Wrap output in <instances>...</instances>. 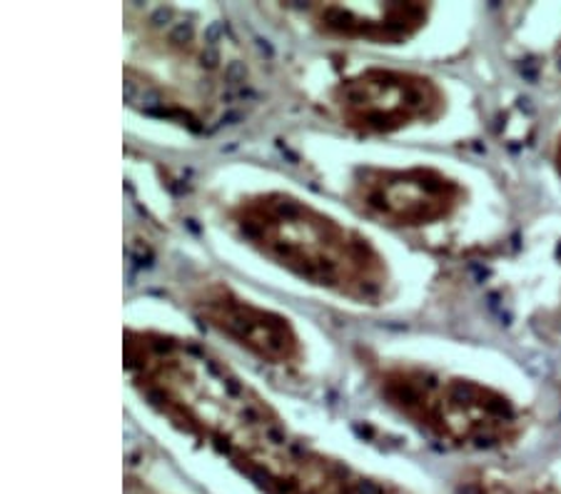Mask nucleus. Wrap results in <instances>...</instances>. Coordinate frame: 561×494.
<instances>
[{
	"instance_id": "f03ea898",
	"label": "nucleus",
	"mask_w": 561,
	"mask_h": 494,
	"mask_svg": "<svg viewBox=\"0 0 561 494\" xmlns=\"http://www.w3.org/2000/svg\"><path fill=\"white\" fill-rule=\"evenodd\" d=\"M379 402L430 443L459 452H494L519 443L527 420L492 384L407 359H367Z\"/></svg>"
},
{
	"instance_id": "423d86ee",
	"label": "nucleus",
	"mask_w": 561,
	"mask_h": 494,
	"mask_svg": "<svg viewBox=\"0 0 561 494\" xmlns=\"http://www.w3.org/2000/svg\"><path fill=\"white\" fill-rule=\"evenodd\" d=\"M430 3H310L300 13L330 41L404 45L427 28Z\"/></svg>"
},
{
	"instance_id": "6e6552de",
	"label": "nucleus",
	"mask_w": 561,
	"mask_h": 494,
	"mask_svg": "<svg viewBox=\"0 0 561 494\" xmlns=\"http://www.w3.org/2000/svg\"><path fill=\"white\" fill-rule=\"evenodd\" d=\"M551 160H554V168H557V173L561 177V133H559L557 142H554V156H551Z\"/></svg>"
},
{
	"instance_id": "7ed1b4c3",
	"label": "nucleus",
	"mask_w": 561,
	"mask_h": 494,
	"mask_svg": "<svg viewBox=\"0 0 561 494\" xmlns=\"http://www.w3.org/2000/svg\"><path fill=\"white\" fill-rule=\"evenodd\" d=\"M330 111L357 138H387L447 115V90L427 73L373 66L337 80L328 93Z\"/></svg>"
},
{
	"instance_id": "20e7f679",
	"label": "nucleus",
	"mask_w": 561,
	"mask_h": 494,
	"mask_svg": "<svg viewBox=\"0 0 561 494\" xmlns=\"http://www.w3.org/2000/svg\"><path fill=\"white\" fill-rule=\"evenodd\" d=\"M465 183L432 165H359L347 200L362 218L389 230H422L447 222L467 205Z\"/></svg>"
},
{
	"instance_id": "f257e3e1",
	"label": "nucleus",
	"mask_w": 561,
	"mask_h": 494,
	"mask_svg": "<svg viewBox=\"0 0 561 494\" xmlns=\"http://www.w3.org/2000/svg\"><path fill=\"white\" fill-rule=\"evenodd\" d=\"M225 218L242 245L314 290L367 308L392 298L394 275L382 250L355 225L300 195L245 193Z\"/></svg>"
},
{
	"instance_id": "39448f33",
	"label": "nucleus",
	"mask_w": 561,
	"mask_h": 494,
	"mask_svg": "<svg viewBox=\"0 0 561 494\" xmlns=\"http://www.w3.org/2000/svg\"><path fill=\"white\" fill-rule=\"evenodd\" d=\"M185 305L197 322L262 365L293 370L305 363V340L295 320L248 298L230 283L207 280L195 285Z\"/></svg>"
},
{
	"instance_id": "0eeeda50",
	"label": "nucleus",
	"mask_w": 561,
	"mask_h": 494,
	"mask_svg": "<svg viewBox=\"0 0 561 494\" xmlns=\"http://www.w3.org/2000/svg\"><path fill=\"white\" fill-rule=\"evenodd\" d=\"M128 494H168V492H160L156 487H150V484L138 482V480H130L128 482Z\"/></svg>"
}]
</instances>
